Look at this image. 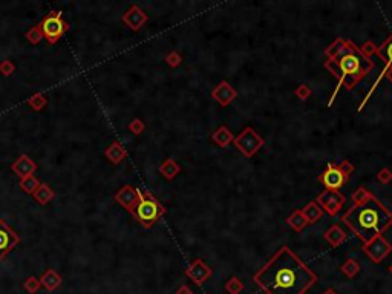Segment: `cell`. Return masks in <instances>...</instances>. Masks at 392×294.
Wrapping results in <instances>:
<instances>
[{"mask_svg":"<svg viewBox=\"0 0 392 294\" xmlns=\"http://www.w3.org/2000/svg\"><path fill=\"white\" fill-rule=\"evenodd\" d=\"M255 282L265 294H305L317 276L293 250L282 247L255 274Z\"/></svg>","mask_w":392,"mask_h":294,"instance_id":"1","label":"cell"},{"mask_svg":"<svg viewBox=\"0 0 392 294\" xmlns=\"http://www.w3.org/2000/svg\"><path fill=\"white\" fill-rule=\"evenodd\" d=\"M325 68L328 69L339 81V86L333 94L331 101L335 98L342 86L348 91H353L355 84L365 78L366 75L372 71L374 63L368 56L357 48L353 41L346 39H337L333 45L326 49V61Z\"/></svg>","mask_w":392,"mask_h":294,"instance_id":"2","label":"cell"},{"mask_svg":"<svg viewBox=\"0 0 392 294\" xmlns=\"http://www.w3.org/2000/svg\"><path fill=\"white\" fill-rule=\"evenodd\" d=\"M342 221L365 245L374 237L382 236L392 225V212L374 195H368L365 199L354 202L342 216Z\"/></svg>","mask_w":392,"mask_h":294,"instance_id":"3","label":"cell"},{"mask_svg":"<svg viewBox=\"0 0 392 294\" xmlns=\"http://www.w3.org/2000/svg\"><path fill=\"white\" fill-rule=\"evenodd\" d=\"M166 213V209L159 204V201L152 196L149 192H141L139 193V202L132 212L135 219L146 228H150L157 224L159 217Z\"/></svg>","mask_w":392,"mask_h":294,"instance_id":"4","label":"cell"},{"mask_svg":"<svg viewBox=\"0 0 392 294\" xmlns=\"http://www.w3.org/2000/svg\"><path fill=\"white\" fill-rule=\"evenodd\" d=\"M354 167L350 161H342L340 164L330 162L326 169L319 175V182L326 187V190L339 192L346 184V181L350 179Z\"/></svg>","mask_w":392,"mask_h":294,"instance_id":"5","label":"cell"},{"mask_svg":"<svg viewBox=\"0 0 392 294\" xmlns=\"http://www.w3.org/2000/svg\"><path fill=\"white\" fill-rule=\"evenodd\" d=\"M43 37L48 40L51 45H56V43L61 39V36L69 29V25L61 19L60 11H52L45 19L41 20L40 23Z\"/></svg>","mask_w":392,"mask_h":294,"instance_id":"6","label":"cell"},{"mask_svg":"<svg viewBox=\"0 0 392 294\" xmlns=\"http://www.w3.org/2000/svg\"><path fill=\"white\" fill-rule=\"evenodd\" d=\"M233 143L245 157H253L256 152L264 146V139L260 138L252 127H247L242 130L241 135L235 138Z\"/></svg>","mask_w":392,"mask_h":294,"instance_id":"7","label":"cell"},{"mask_svg":"<svg viewBox=\"0 0 392 294\" xmlns=\"http://www.w3.org/2000/svg\"><path fill=\"white\" fill-rule=\"evenodd\" d=\"M363 250L365 253L369 256V259L372 260V262L378 264L382 262V260L392 252V245L386 241V239L382 236H377L374 237L371 242H368L363 245Z\"/></svg>","mask_w":392,"mask_h":294,"instance_id":"8","label":"cell"},{"mask_svg":"<svg viewBox=\"0 0 392 294\" xmlns=\"http://www.w3.org/2000/svg\"><path fill=\"white\" fill-rule=\"evenodd\" d=\"M317 204L322 205V210L334 216L345 204V196L335 190H325L317 196Z\"/></svg>","mask_w":392,"mask_h":294,"instance_id":"9","label":"cell"},{"mask_svg":"<svg viewBox=\"0 0 392 294\" xmlns=\"http://www.w3.org/2000/svg\"><path fill=\"white\" fill-rule=\"evenodd\" d=\"M20 242L19 235L11 228L5 219H0V260Z\"/></svg>","mask_w":392,"mask_h":294,"instance_id":"10","label":"cell"},{"mask_svg":"<svg viewBox=\"0 0 392 294\" xmlns=\"http://www.w3.org/2000/svg\"><path fill=\"white\" fill-rule=\"evenodd\" d=\"M139 193H141V190H137L132 186H124L121 190L117 192L115 201L119 205H123L127 212L132 213L135 210V207L138 205V202H139Z\"/></svg>","mask_w":392,"mask_h":294,"instance_id":"11","label":"cell"},{"mask_svg":"<svg viewBox=\"0 0 392 294\" xmlns=\"http://www.w3.org/2000/svg\"><path fill=\"white\" fill-rule=\"evenodd\" d=\"M123 21L124 23L132 29V31H138L139 28H143L146 25V21L149 20L147 14L144 13L143 9L137 5H132L126 13L123 14Z\"/></svg>","mask_w":392,"mask_h":294,"instance_id":"12","label":"cell"},{"mask_svg":"<svg viewBox=\"0 0 392 294\" xmlns=\"http://www.w3.org/2000/svg\"><path fill=\"white\" fill-rule=\"evenodd\" d=\"M11 170H13L21 179H25L28 176L34 175V172H37V164L28 155H21L16 159V162H13Z\"/></svg>","mask_w":392,"mask_h":294,"instance_id":"13","label":"cell"},{"mask_svg":"<svg viewBox=\"0 0 392 294\" xmlns=\"http://www.w3.org/2000/svg\"><path fill=\"white\" fill-rule=\"evenodd\" d=\"M375 54L377 56L382 59L385 63H386V66H385V69H383V72H382V75H380V78L377 80V83H375V86L378 84V81L382 80V77H385V75L391 71L392 72V34L382 43V45H380L377 49H375Z\"/></svg>","mask_w":392,"mask_h":294,"instance_id":"14","label":"cell"},{"mask_svg":"<svg viewBox=\"0 0 392 294\" xmlns=\"http://www.w3.org/2000/svg\"><path fill=\"white\" fill-rule=\"evenodd\" d=\"M196 285H201L204 284V282L207 280V277H209L212 274V270L207 267L202 260L199 259H196L195 262L190 265V268L187 270V273H186Z\"/></svg>","mask_w":392,"mask_h":294,"instance_id":"15","label":"cell"},{"mask_svg":"<svg viewBox=\"0 0 392 294\" xmlns=\"http://www.w3.org/2000/svg\"><path fill=\"white\" fill-rule=\"evenodd\" d=\"M212 95L216 101H219L222 106H227L236 98V91L227 81H222L219 83V86H216V89L212 92Z\"/></svg>","mask_w":392,"mask_h":294,"instance_id":"16","label":"cell"},{"mask_svg":"<svg viewBox=\"0 0 392 294\" xmlns=\"http://www.w3.org/2000/svg\"><path fill=\"white\" fill-rule=\"evenodd\" d=\"M104 155L109 161L114 162V164H119V162L126 158V150L121 144L118 143V141H115V143H112L104 150Z\"/></svg>","mask_w":392,"mask_h":294,"instance_id":"17","label":"cell"},{"mask_svg":"<svg viewBox=\"0 0 392 294\" xmlns=\"http://www.w3.org/2000/svg\"><path fill=\"white\" fill-rule=\"evenodd\" d=\"M61 284V277L57 274L56 270H48L43 273V276L40 277V285H43L46 290L54 291L57 290Z\"/></svg>","mask_w":392,"mask_h":294,"instance_id":"18","label":"cell"},{"mask_svg":"<svg viewBox=\"0 0 392 294\" xmlns=\"http://www.w3.org/2000/svg\"><path fill=\"white\" fill-rule=\"evenodd\" d=\"M302 215L305 216V219H307L308 224H314L322 217L323 210H322V207H319L317 202H308L305 205V209H302Z\"/></svg>","mask_w":392,"mask_h":294,"instance_id":"19","label":"cell"},{"mask_svg":"<svg viewBox=\"0 0 392 294\" xmlns=\"http://www.w3.org/2000/svg\"><path fill=\"white\" fill-rule=\"evenodd\" d=\"M325 239L333 247H339L345 241V239H346V233L342 230L339 225H333V227H330V230L325 233Z\"/></svg>","mask_w":392,"mask_h":294,"instance_id":"20","label":"cell"},{"mask_svg":"<svg viewBox=\"0 0 392 294\" xmlns=\"http://www.w3.org/2000/svg\"><path fill=\"white\" fill-rule=\"evenodd\" d=\"M54 196H56V193H54V190L48 186V184H45V182H41L40 186H39V189L34 192V199L39 204H41V205H45L49 201H52Z\"/></svg>","mask_w":392,"mask_h":294,"instance_id":"21","label":"cell"},{"mask_svg":"<svg viewBox=\"0 0 392 294\" xmlns=\"http://www.w3.org/2000/svg\"><path fill=\"white\" fill-rule=\"evenodd\" d=\"M212 139L215 141V143L217 144V146H221V147H225L227 144H230L232 141H235V137H233V134L230 132V130H228L227 127H224V126H221L219 129L216 130V132L213 134V137H212Z\"/></svg>","mask_w":392,"mask_h":294,"instance_id":"22","label":"cell"},{"mask_svg":"<svg viewBox=\"0 0 392 294\" xmlns=\"http://www.w3.org/2000/svg\"><path fill=\"white\" fill-rule=\"evenodd\" d=\"M287 224L290 227H293L294 230L296 232H300L302 228L307 225V219H305V216L302 215V210H296V212H293L288 217H287Z\"/></svg>","mask_w":392,"mask_h":294,"instance_id":"23","label":"cell"},{"mask_svg":"<svg viewBox=\"0 0 392 294\" xmlns=\"http://www.w3.org/2000/svg\"><path fill=\"white\" fill-rule=\"evenodd\" d=\"M159 172L164 175L167 179H173L178 173H179V166L176 164L173 159H166L162 164L159 166Z\"/></svg>","mask_w":392,"mask_h":294,"instance_id":"24","label":"cell"},{"mask_svg":"<svg viewBox=\"0 0 392 294\" xmlns=\"http://www.w3.org/2000/svg\"><path fill=\"white\" fill-rule=\"evenodd\" d=\"M40 181L32 175V176H28V178H25V179H21V182H20V189L23 190L25 193H32L34 195V192L39 189V186H40Z\"/></svg>","mask_w":392,"mask_h":294,"instance_id":"25","label":"cell"},{"mask_svg":"<svg viewBox=\"0 0 392 294\" xmlns=\"http://www.w3.org/2000/svg\"><path fill=\"white\" fill-rule=\"evenodd\" d=\"M340 270L343 271V274H346L348 277H354V276L358 273V270H360V267H358V264L355 262L354 259H348L346 262L342 265Z\"/></svg>","mask_w":392,"mask_h":294,"instance_id":"26","label":"cell"},{"mask_svg":"<svg viewBox=\"0 0 392 294\" xmlns=\"http://www.w3.org/2000/svg\"><path fill=\"white\" fill-rule=\"evenodd\" d=\"M46 103H48V100L41 94H36L31 98H28V104L34 109V111H41V109L46 106Z\"/></svg>","mask_w":392,"mask_h":294,"instance_id":"27","label":"cell"},{"mask_svg":"<svg viewBox=\"0 0 392 294\" xmlns=\"http://www.w3.org/2000/svg\"><path fill=\"white\" fill-rule=\"evenodd\" d=\"M26 39L29 40V43H32V45H37V43L43 39V32H41L40 25L32 26V28L26 32Z\"/></svg>","mask_w":392,"mask_h":294,"instance_id":"28","label":"cell"},{"mask_svg":"<svg viewBox=\"0 0 392 294\" xmlns=\"http://www.w3.org/2000/svg\"><path fill=\"white\" fill-rule=\"evenodd\" d=\"M16 71V66H14V63L11 61V60H3L2 63H0V72H2L3 75H11Z\"/></svg>","mask_w":392,"mask_h":294,"instance_id":"29","label":"cell"},{"mask_svg":"<svg viewBox=\"0 0 392 294\" xmlns=\"http://www.w3.org/2000/svg\"><path fill=\"white\" fill-rule=\"evenodd\" d=\"M129 130H130V132H132V134H135V135H139V134L144 130V123L141 121V119L137 118V119H134V121L129 124Z\"/></svg>","mask_w":392,"mask_h":294,"instance_id":"30","label":"cell"},{"mask_svg":"<svg viewBox=\"0 0 392 294\" xmlns=\"http://www.w3.org/2000/svg\"><path fill=\"white\" fill-rule=\"evenodd\" d=\"M377 179L382 182V184H388L391 179H392V172L389 169H383V170H380L378 172V175H377Z\"/></svg>","mask_w":392,"mask_h":294,"instance_id":"31","label":"cell"},{"mask_svg":"<svg viewBox=\"0 0 392 294\" xmlns=\"http://www.w3.org/2000/svg\"><path fill=\"white\" fill-rule=\"evenodd\" d=\"M166 61L170 64L172 68H175V66H178V64L181 63V56L178 52H170L169 56L166 57Z\"/></svg>","mask_w":392,"mask_h":294,"instance_id":"32","label":"cell"},{"mask_svg":"<svg viewBox=\"0 0 392 294\" xmlns=\"http://www.w3.org/2000/svg\"><path fill=\"white\" fill-rule=\"evenodd\" d=\"M39 287H40V280H37L36 277H29V279L25 282V288H26L28 291H31V293L37 291Z\"/></svg>","mask_w":392,"mask_h":294,"instance_id":"33","label":"cell"},{"mask_svg":"<svg viewBox=\"0 0 392 294\" xmlns=\"http://www.w3.org/2000/svg\"><path fill=\"white\" fill-rule=\"evenodd\" d=\"M310 94H311V91H310V88H308L307 84H302V86H299V88L296 89V95L299 98H302V100H307V98L310 97Z\"/></svg>","mask_w":392,"mask_h":294,"instance_id":"34","label":"cell"},{"mask_svg":"<svg viewBox=\"0 0 392 294\" xmlns=\"http://www.w3.org/2000/svg\"><path fill=\"white\" fill-rule=\"evenodd\" d=\"M368 195H371V193H369L366 189H358V190L353 195V199H354V202H358V201L365 199Z\"/></svg>","mask_w":392,"mask_h":294,"instance_id":"35","label":"cell"},{"mask_svg":"<svg viewBox=\"0 0 392 294\" xmlns=\"http://www.w3.org/2000/svg\"><path fill=\"white\" fill-rule=\"evenodd\" d=\"M323 294H335V293H334L333 288H330V290H326V293H323Z\"/></svg>","mask_w":392,"mask_h":294,"instance_id":"36","label":"cell"},{"mask_svg":"<svg viewBox=\"0 0 392 294\" xmlns=\"http://www.w3.org/2000/svg\"><path fill=\"white\" fill-rule=\"evenodd\" d=\"M389 271H391V273H392V265H391V267H389Z\"/></svg>","mask_w":392,"mask_h":294,"instance_id":"37","label":"cell"}]
</instances>
